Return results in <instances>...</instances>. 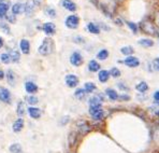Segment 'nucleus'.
<instances>
[{"label":"nucleus","instance_id":"f257e3e1","mask_svg":"<svg viewBox=\"0 0 159 153\" xmlns=\"http://www.w3.org/2000/svg\"><path fill=\"white\" fill-rule=\"evenodd\" d=\"M53 41L52 39L50 38H45L43 40V42L41 43V45L39 47V53L41 55H44V56H46V55H50L52 52H53Z\"/></svg>","mask_w":159,"mask_h":153},{"label":"nucleus","instance_id":"f03ea898","mask_svg":"<svg viewBox=\"0 0 159 153\" xmlns=\"http://www.w3.org/2000/svg\"><path fill=\"white\" fill-rule=\"evenodd\" d=\"M89 114L93 117L94 120H101V119H103V115H104L102 108L96 106L89 107Z\"/></svg>","mask_w":159,"mask_h":153},{"label":"nucleus","instance_id":"7ed1b4c3","mask_svg":"<svg viewBox=\"0 0 159 153\" xmlns=\"http://www.w3.org/2000/svg\"><path fill=\"white\" fill-rule=\"evenodd\" d=\"M79 23H80V20L76 15H70V16H68L66 18V26L68 27V28H71V29L77 28Z\"/></svg>","mask_w":159,"mask_h":153},{"label":"nucleus","instance_id":"20e7f679","mask_svg":"<svg viewBox=\"0 0 159 153\" xmlns=\"http://www.w3.org/2000/svg\"><path fill=\"white\" fill-rule=\"evenodd\" d=\"M141 28L143 29V31H145L148 35H152V36L157 35V33H156L157 30H156L155 26L151 22H143V23H141Z\"/></svg>","mask_w":159,"mask_h":153},{"label":"nucleus","instance_id":"39448f33","mask_svg":"<svg viewBox=\"0 0 159 153\" xmlns=\"http://www.w3.org/2000/svg\"><path fill=\"white\" fill-rule=\"evenodd\" d=\"M70 63L72 64L73 66L79 67L83 64V57L79 52H73L70 56Z\"/></svg>","mask_w":159,"mask_h":153},{"label":"nucleus","instance_id":"423d86ee","mask_svg":"<svg viewBox=\"0 0 159 153\" xmlns=\"http://www.w3.org/2000/svg\"><path fill=\"white\" fill-rule=\"evenodd\" d=\"M0 100L4 101L6 103H11V94L9 90H7L6 87L0 86Z\"/></svg>","mask_w":159,"mask_h":153},{"label":"nucleus","instance_id":"0eeeda50","mask_svg":"<svg viewBox=\"0 0 159 153\" xmlns=\"http://www.w3.org/2000/svg\"><path fill=\"white\" fill-rule=\"evenodd\" d=\"M123 63L125 64L126 66L130 67V68H136V67H138L140 65L139 59H138L136 57H134V56L127 57V58H125V59L123 60Z\"/></svg>","mask_w":159,"mask_h":153},{"label":"nucleus","instance_id":"6e6552de","mask_svg":"<svg viewBox=\"0 0 159 153\" xmlns=\"http://www.w3.org/2000/svg\"><path fill=\"white\" fill-rule=\"evenodd\" d=\"M76 127H77V130H79V133L82 134V135H86L90 130L89 125H88L85 121H79L77 124H76Z\"/></svg>","mask_w":159,"mask_h":153},{"label":"nucleus","instance_id":"1a4fd4ad","mask_svg":"<svg viewBox=\"0 0 159 153\" xmlns=\"http://www.w3.org/2000/svg\"><path fill=\"white\" fill-rule=\"evenodd\" d=\"M66 84L69 87H75L79 84V78L74 74H68L66 76Z\"/></svg>","mask_w":159,"mask_h":153},{"label":"nucleus","instance_id":"9d476101","mask_svg":"<svg viewBox=\"0 0 159 153\" xmlns=\"http://www.w3.org/2000/svg\"><path fill=\"white\" fill-rule=\"evenodd\" d=\"M42 29H43V31L46 33L47 36H52V35H54L55 31H56V27H55V25H54L53 23H50V22H49V23L44 24Z\"/></svg>","mask_w":159,"mask_h":153},{"label":"nucleus","instance_id":"9b49d317","mask_svg":"<svg viewBox=\"0 0 159 153\" xmlns=\"http://www.w3.org/2000/svg\"><path fill=\"white\" fill-rule=\"evenodd\" d=\"M36 6H37V2L34 1V0H28V1H27V4H25V13H26L28 16L31 15L32 12L34 11Z\"/></svg>","mask_w":159,"mask_h":153},{"label":"nucleus","instance_id":"f8f14e48","mask_svg":"<svg viewBox=\"0 0 159 153\" xmlns=\"http://www.w3.org/2000/svg\"><path fill=\"white\" fill-rule=\"evenodd\" d=\"M23 127H24V120L22 118H20V119L14 121L13 125H12V130H13L14 133H20V130H23Z\"/></svg>","mask_w":159,"mask_h":153},{"label":"nucleus","instance_id":"ddd939ff","mask_svg":"<svg viewBox=\"0 0 159 153\" xmlns=\"http://www.w3.org/2000/svg\"><path fill=\"white\" fill-rule=\"evenodd\" d=\"M20 51H22L24 54H28L30 51L29 41L27 40V39H22L20 42Z\"/></svg>","mask_w":159,"mask_h":153},{"label":"nucleus","instance_id":"4468645a","mask_svg":"<svg viewBox=\"0 0 159 153\" xmlns=\"http://www.w3.org/2000/svg\"><path fill=\"white\" fill-rule=\"evenodd\" d=\"M28 113H29L30 118H32V119H39L41 117V110L39 108H36V107H29Z\"/></svg>","mask_w":159,"mask_h":153},{"label":"nucleus","instance_id":"2eb2a0df","mask_svg":"<svg viewBox=\"0 0 159 153\" xmlns=\"http://www.w3.org/2000/svg\"><path fill=\"white\" fill-rule=\"evenodd\" d=\"M25 90H26L27 93L34 94L38 92V86H37V84L33 83V82H26V83H25Z\"/></svg>","mask_w":159,"mask_h":153},{"label":"nucleus","instance_id":"dca6fc26","mask_svg":"<svg viewBox=\"0 0 159 153\" xmlns=\"http://www.w3.org/2000/svg\"><path fill=\"white\" fill-rule=\"evenodd\" d=\"M63 7L71 12H74L76 10V6L72 0H63Z\"/></svg>","mask_w":159,"mask_h":153},{"label":"nucleus","instance_id":"f3484780","mask_svg":"<svg viewBox=\"0 0 159 153\" xmlns=\"http://www.w3.org/2000/svg\"><path fill=\"white\" fill-rule=\"evenodd\" d=\"M25 12V4H15L12 7V13L14 15H17V14H20Z\"/></svg>","mask_w":159,"mask_h":153},{"label":"nucleus","instance_id":"a211bd4d","mask_svg":"<svg viewBox=\"0 0 159 153\" xmlns=\"http://www.w3.org/2000/svg\"><path fill=\"white\" fill-rule=\"evenodd\" d=\"M110 76H111V74H110V72L108 70H100L99 74H98V79H99L100 82L104 83V82H106V81L109 80Z\"/></svg>","mask_w":159,"mask_h":153},{"label":"nucleus","instance_id":"6ab92c4d","mask_svg":"<svg viewBox=\"0 0 159 153\" xmlns=\"http://www.w3.org/2000/svg\"><path fill=\"white\" fill-rule=\"evenodd\" d=\"M8 10H9V4L6 2H0V18L7 15Z\"/></svg>","mask_w":159,"mask_h":153},{"label":"nucleus","instance_id":"aec40b11","mask_svg":"<svg viewBox=\"0 0 159 153\" xmlns=\"http://www.w3.org/2000/svg\"><path fill=\"white\" fill-rule=\"evenodd\" d=\"M100 69V65L97 63L96 60H90L89 64H88V70L91 71V72H96V71H99Z\"/></svg>","mask_w":159,"mask_h":153},{"label":"nucleus","instance_id":"412c9836","mask_svg":"<svg viewBox=\"0 0 159 153\" xmlns=\"http://www.w3.org/2000/svg\"><path fill=\"white\" fill-rule=\"evenodd\" d=\"M89 107L90 106H96V107H101L102 105V100L100 99L99 96H94L89 99Z\"/></svg>","mask_w":159,"mask_h":153},{"label":"nucleus","instance_id":"4be33fe9","mask_svg":"<svg viewBox=\"0 0 159 153\" xmlns=\"http://www.w3.org/2000/svg\"><path fill=\"white\" fill-rule=\"evenodd\" d=\"M76 142V133L75 132H71L68 136V143H69V147L72 148Z\"/></svg>","mask_w":159,"mask_h":153},{"label":"nucleus","instance_id":"5701e85b","mask_svg":"<svg viewBox=\"0 0 159 153\" xmlns=\"http://www.w3.org/2000/svg\"><path fill=\"white\" fill-rule=\"evenodd\" d=\"M87 29H88L89 33H95V35L100 33V28L97 26L96 24H94V23H88V25H87Z\"/></svg>","mask_w":159,"mask_h":153},{"label":"nucleus","instance_id":"b1692460","mask_svg":"<svg viewBox=\"0 0 159 153\" xmlns=\"http://www.w3.org/2000/svg\"><path fill=\"white\" fill-rule=\"evenodd\" d=\"M136 89L138 92H140V93H145L146 91L148 90V85H147L146 82H140L139 84H136Z\"/></svg>","mask_w":159,"mask_h":153},{"label":"nucleus","instance_id":"393cba45","mask_svg":"<svg viewBox=\"0 0 159 153\" xmlns=\"http://www.w3.org/2000/svg\"><path fill=\"white\" fill-rule=\"evenodd\" d=\"M106 95L109 96V98L111 100H117L118 99V95H117V93H116V91L112 90V89H108V90L106 91Z\"/></svg>","mask_w":159,"mask_h":153},{"label":"nucleus","instance_id":"a878e982","mask_svg":"<svg viewBox=\"0 0 159 153\" xmlns=\"http://www.w3.org/2000/svg\"><path fill=\"white\" fill-rule=\"evenodd\" d=\"M109 57V51L108 50H101L97 53V58L100 60H106Z\"/></svg>","mask_w":159,"mask_h":153},{"label":"nucleus","instance_id":"bb28decb","mask_svg":"<svg viewBox=\"0 0 159 153\" xmlns=\"http://www.w3.org/2000/svg\"><path fill=\"white\" fill-rule=\"evenodd\" d=\"M11 153H22V146L20 143H13L9 148Z\"/></svg>","mask_w":159,"mask_h":153},{"label":"nucleus","instance_id":"cd10ccee","mask_svg":"<svg viewBox=\"0 0 159 153\" xmlns=\"http://www.w3.org/2000/svg\"><path fill=\"white\" fill-rule=\"evenodd\" d=\"M84 90L86 91V93H93L94 91L96 90V85L93 82H86L84 85Z\"/></svg>","mask_w":159,"mask_h":153},{"label":"nucleus","instance_id":"c85d7f7f","mask_svg":"<svg viewBox=\"0 0 159 153\" xmlns=\"http://www.w3.org/2000/svg\"><path fill=\"white\" fill-rule=\"evenodd\" d=\"M9 55L11 57V62H13V63H16L20 60V53L17 51H10Z\"/></svg>","mask_w":159,"mask_h":153},{"label":"nucleus","instance_id":"c756f323","mask_svg":"<svg viewBox=\"0 0 159 153\" xmlns=\"http://www.w3.org/2000/svg\"><path fill=\"white\" fill-rule=\"evenodd\" d=\"M74 95H75V97L77 98V99H84L85 98V95H86V91L83 90V89H77V90L75 91V93H74Z\"/></svg>","mask_w":159,"mask_h":153},{"label":"nucleus","instance_id":"7c9ffc66","mask_svg":"<svg viewBox=\"0 0 159 153\" xmlns=\"http://www.w3.org/2000/svg\"><path fill=\"white\" fill-rule=\"evenodd\" d=\"M138 43L141 44L142 47H152L153 44H154V41H153V40H149V39H141V40L138 41Z\"/></svg>","mask_w":159,"mask_h":153},{"label":"nucleus","instance_id":"2f4dec72","mask_svg":"<svg viewBox=\"0 0 159 153\" xmlns=\"http://www.w3.org/2000/svg\"><path fill=\"white\" fill-rule=\"evenodd\" d=\"M7 78H8V81H9V83L11 85H14V81H15V74H14L13 70H8L7 72Z\"/></svg>","mask_w":159,"mask_h":153},{"label":"nucleus","instance_id":"473e14b6","mask_svg":"<svg viewBox=\"0 0 159 153\" xmlns=\"http://www.w3.org/2000/svg\"><path fill=\"white\" fill-rule=\"evenodd\" d=\"M16 112H17V114H18L20 117H23V115H24V113H25V105H24L23 101H20V103L17 105Z\"/></svg>","mask_w":159,"mask_h":153},{"label":"nucleus","instance_id":"72a5a7b5","mask_svg":"<svg viewBox=\"0 0 159 153\" xmlns=\"http://www.w3.org/2000/svg\"><path fill=\"white\" fill-rule=\"evenodd\" d=\"M120 52L124 54V55H131L133 53V49L131 47H124L120 49Z\"/></svg>","mask_w":159,"mask_h":153},{"label":"nucleus","instance_id":"f704fd0d","mask_svg":"<svg viewBox=\"0 0 159 153\" xmlns=\"http://www.w3.org/2000/svg\"><path fill=\"white\" fill-rule=\"evenodd\" d=\"M0 59H1L2 63L9 64L11 62V57H10V55H9V53H4L0 55Z\"/></svg>","mask_w":159,"mask_h":153},{"label":"nucleus","instance_id":"c9c22d12","mask_svg":"<svg viewBox=\"0 0 159 153\" xmlns=\"http://www.w3.org/2000/svg\"><path fill=\"white\" fill-rule=\"evenodd\" d=\"M110 74L113 76V78H118L120 76V70L118 68H112L111 71H110Z\"/></svg>","mask_w":159,"mask_h":153},{"label":"nucleus","instance_id":"e433bc0d","mask_svg":"<svg viewBox=\"0 0 159 153\" xmlns=\"http://www.w3.org/2000/svg\"><path fill=\"white\" fill-rule=\"evenodd\" d=\"M26 100L29 105H36V103H38V98L34 96H28L26 98Z\"/></svg>","mask_w":159,"mask_h":153},{"label":"nucleus","instance_id":"4c0bfd02","mask_svg":"<svg viewBox=\"0 0 159 153\" xmlns=\"http://www.w3.org/2000/svg\"><path fill=\"white\" fill-rule=\"evenodd\" d=\"M45 12H46L47 15H49L50 17H52V18H54V17H56V11L54 10L53 8H47Z\"/></svg>","mask_w":159,"mask_h":153},{"label":"nucleus","instance_id":"58836bf2","mask_svg":"<svg viewBox=\"0 0 159 153\" xmlns=\"http://www.w3.org/2000/svg\"><path fill=\"white\" fill-rule=\"evenodd\" d=\"M126 24L128 25V26H129V28L132 30L133 33H138V26H136V24L132 23V22H126Z\"/></svg>","mask_w":159,"mask_h":153},{"label":"nucleus","instance_id":"ea45409f","mask_svg":"<svg viewBox=\"0 0 159 153\" xmlns=\"http://www.w3.org/2000/svg\"><path fill=\"white\" fill-rule=\"evenodd\" d=\"M6 17H7V20L9 21V22H10V23H14V22H15V15H14L13 13L12 14H7V15H6Z\"/></svg>","mask_w":159,"mask_h":153},{"label":"nucleus","instance_id":"a19ab883","mask_svg":"<svg viewBox=\"0 0 159 153\" xmlns=\"http://www.w3.org/2000/svg\"><path fill=\"white\" fill-rule=\"evenodd\" d=\"M0 28H2L4 30V33H10V28L6 23H0Z\"/></svg>","mask_w":159,"mask_h":153},{"label":"nucleus","instance_id":"79ce46f5","mask_svg":"<svg viewBox=\"0 0 159 153\" xmlns=\"http://www.w3.org/2000/svg\"><path fill=\"white\" fill-rule=\"evenodd\" d=\"M153 66H154V69L155 70H159V58H156L153 62Z\"/></svg>","mask_w":159,"mask_h":153},{"label":"nucleus","instance_id":"37998d69","mask_svg":"<svg viewBox=\"0 0 159 153\" xmlns=\"http://www.w3.org/2000/svg\"><path fill=\"white\" fill-rule=\"evenodd\" d=\"M118 87L120 89V90H123V91H125V90L128 91V90H129V89H128V87H127L126 85H124V84L122 83V82H119V83H118Z\"/></svg>","mask_w":159,"mask_h":153},{"label":"nucleus","instance_id":"c03bdc74","mask_svg":"<svg viewBox=\"0 0 159 153\" xmlns=\"http://www.w3.org/2000/svg\"><path fill=\"white\" fill-rule=\"evenodd\" d=\"M118 98H119V99H122V100H128L130 97L128 96V95H125V94H123V95H120Z\"/></svg>","mask_w":159,"mask_h":153},{"label":"nucleus","instance_id":"a18cd8bd","mask_svg":"<svg viewBox=\"0 0 159 153\" xmlns=\"http://www.w3.org/2000/svg\"><path fill=\"white\" fill-rule=\"evenodd\" d=\"M154 99H155L156 101H159V91L155 92V94H154Z\"/></svg>","mask_w":159,"mask_h":153},{"label":"nucleus","instance_id":"49530a36","mask_svg":"<svg viewBox=\"0 0 159 153\" xmlns=\"http://www.w3.org/2000/svg\"><path fill=\"white\" fill-rule=\"evenodd\" d=\"M4 73L2 70H0V79H4Z\"/></svg>","mask_w":159,"mask_h":153},{"label":"nucleus","instance_id":"de8ad7c7","mask_svg":"<svg viewBox=\"0 0 159 153\" xmlns=\"http://www.w3.org/2000/svg\"><path fill=\"white\" fill-rule=\"evenodd\" d=\"M2 45H4V40H2V38L0 37V49L2 47Z\"/></svg>","mask_w":159,"mask_h":153},{"label":"nucleus","instance_id":"09e8293b","mask_svg":"<svg viewBox=\"0 0 159 153\" xmlns=\"http://www.w3.org/2000/svg\"><path fill=\"white\" fill-rule=\"evenodd\" d=\"M156 114H157V115L159 117V110H157V111H156Z\"/></svg>","mask_w":159,"mask_h":153},{"label":"nucleus","instance_id":"8fccbe9b","mask_svg":"<svg viewBox=\"0 0 159 153\" xmlns=\"http://www.w3.org/2000/svg\"><path fill=\"white\" fill-rule=\"evenodd\" d=\"M1 1H2V0H0V2H1Z\"/></svg>","mask_w":159,"mask_h":153}]
</instances>
